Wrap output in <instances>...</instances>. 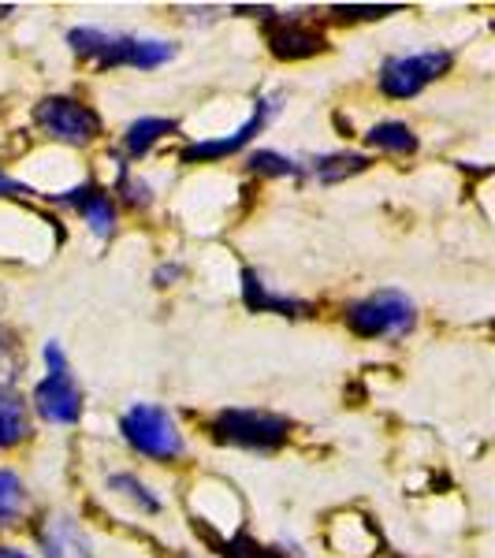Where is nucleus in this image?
I'll list each match as a JSON object with an SVG mask.
<instances>
[{"label": "nucleus", "mask_w": 495, "mask_h": 558, "mask_svg": "<svg viewBox=\"0 0 495 558\" xmlns=\"http://www.w3.org/2000/svg\"><path fill=\"white\" fill-rule=\"evenodd\" d=\"M34 120L49 138L64 142V146H89V142L101 134V120L97 112L83 101H71V97H45L34 108Z\"/></svg>", "instance_id": "obj_6"}, {"label": "nucleus", "mask_w": 495, "mask_h": 558, "mask_svg": "<svg viewBox=\"0 0 495 558\" xmlns=\"http://www.w3.org/2000/svg\"><path fill=\"white\" fill-rule=\"evenodd\" d=\"M273 112H276V97H261L254 116H250L236 134H228V138H213V142H194V146L183 149V160L191 165V160H216V157H228V153H239L261 128H265Z\"/></svg>", "instance_id": "obj_8"}, {"label": "nucleus", "mask_w": 495, "mask_h": 558, "mask_svg": "<svg viewBox=\"0 0 495 558\" xmlns=\"http://www.w3.org/2000/svg\"><path fill=\"white\" fill-rule=\"evenodd\" d=\"M31 432V417H26V402L20 399V391L0 384V451L15 447L20 439H26Z\"/></svg>", "instance_id": "obj_13"}, {"label": "nucleus", "mask_w": 495, "mask_h": 558, "mask_svg": "<svg viewBox=\"0 0 495 558\" xmlns=\"http://www.w3.org/2000/svg\"><path fill=\"white\" fill-rule=\"evenodd\" d=\"M45 365H49V376L34 391V410L45 421H52V425H75L83 417V395H79L75 380H71V368L60 343H45Z\"/></svg>", "instance_id": "obj_4"}, {"label": "nucleus", "mask_w": 495, "mask_h": 558, "mask_svg": "<svg viewBox=\"0 0 495 558\" xmlns=\"http://www.w3.org/2000/svg\"><path fill=\"white\" fill-rule=\"evenodd\" d=\"M369 168V157L362 153H331V157H321L313 160V175L324 179V183H339V179L347 175H358Z\"/></svg>", "instance_id": "obj_14"}, {"label": "nucleus", "mask_w": 495, "mask_h": 558, "mask_svg": "<svg viewBox=\"0 0 495 558\" xmlns=\"http://www.w3.org/2000/svg\"><path fill=\"white\" fill-rule=\"evenodd\" d=\"M108 488L120 492L123 499L138 502V507L146 510V514H157V510H160V499H157V495H153V492L146 488V484H142L138 476H131V473H112V476H108Z\"/></svg>", "instance_id": "obj_17"}, {"label": "nucleus", "mask_w": 495, "mask_h": 558, "mask_svg": "<svg viewBox=\"0 0 495 558\" xmlns=\"http://www.w3.org/2000/svg\"><path fill=\"white\" fill-rule=\"evenodd\" d=\"M213 436L216 444L242 447V451H280L291 436L287 417L261 410H224L213 417Z\"/></svg>", "instance_id": "obj_2"}, {"label": "nucleus", "mask_w": 495, "mask_h": 558, "mask_svg": "<svg viewBox=\"0 0 495 558\" xmlns=\"http://www.w3.org/2000/svg\"><path fill=\"white\" fill-rule=\"evenodd\" d=\"M68 41L79 57L94 60L97 68H160L176 57L172 41L131 38V34H105V31H94V26L71 31Z\"/></svg>", "instance_id": "obj_1"}, {"label": "nucleus", "mask_w": 495, "mask_h": 558, "mask_svg": "<svg viewBox=\"0 0 495 558\" xmlns=\"http://www.w3.org/2000/svg\"><path fill=\"white\" fill-rule=\"evenodd\" d=\"M38 539H41V547H45V555H49V558H94L86 533L79 529V521L68 518V514L45 518Z\"/></svg>", "instance_id": "obj_10"}, {"label": "nucleus", "mask_w": 495, "mask_h": 558, "mask_svg": "<svg viewBox=\"0 0 495 558\" xmlns=\"http://www.w3.org/2000/svg\"><path fill=\"white\" fill-rule=\"evenodd\" d=\"M250 168L261 175H302V168L294 165V160L280 157V153H268V149L254 153V157H250Z\"/></svg>", "instance_id": "obj_19"}, {"label": "nucleus", "mask_w": 495, "mask_h": 558, "mask_svg": "<svg viewBox=\"0 0 495 558\" xmlns=\"http://www.w3.org/2000/svg\"><path fill=\"white\" fill-rule=\"evenodd\" d=\"M369 146L384 149V153H413L418 149V138H413V131L407 128V123L399 120H388V123H376L373 131L365 134Z\"/></svg>", "instance_id": "obj_15"}, {"label": "nucleus", "mask_w": 495, "mask_h": 558, "mask_svg": "<svg viewBox=\"0 0 495 558\" xmlns=\"http://www.w3.org/2000/svg\"><path fill=\"white\" fill-rule=\"evenodd\" d=\"M0 558H31V555L15 551V547H0Z\"/></svg>", "instance_id": "obj_23"}, {"label": "nucleus", "mask_w": 495, "mask_h": 558, "mask_svg": "<svg viewBox=\"0 0 495 558\" xmlns=\"http://www.w3.org/2000/svg\"><path fill=\"white\" fill-rule=\"evenodd\" d=\"M23 507V481L15 473L0 470V521L20 514Z\"/></svg>", "instance_id": "obj_18"}, {"label": "nucleus", "mask_w": 495, "mask_h": 558, "mask_svg": "<svg viewBox=\"0 0 495 558\" xmlns=\"http://www.w3.org/2000/svg\"><path fill=\"white\" fill-rule=\"evenodd\" d=\"M268 45L280 60H305L313 52H321L324 45V34L313 31L310 23L302 20H273L268 23Z\"/></svg>", "instance_id": "obj_9"}, {"label": "nucleus", "mask_w": 495, "mask_h": 558, "mask_svg": "<svg viewBox=\"0 0 495 558\" xmlns=\"http://www.w3.org/2000/svg\"><path fill=\"white\" fill-rule=\"evenodd\" d=\"M224 558H280L273 547L257 544L254 536H236L228 547H224Z\"/></svg>", "instance_id": "obj_21"}, {"label": "nucleus", "mask_w": 495, "mask_h": 558, "mask_svg": "<svg viewBox=\"0 0 495 558\" xmlns=\"http://www.w3.org/2000/svg\"><path fill=\"white\" fill-rule=\"evenodd\" d=\"M120 432L138 454L176 458L179 451H183V436H179L176 421L168 417V410H160V407H146V402L131 407L128 413H123Z\"/></svg>", "instance_id": "obj_5"}, {"label": "nucleus", "mask_w": 495, "mask_h": 558, "mask_svg": "<svg viewBox=\"0 0 495 558\" xmlns=\"http://www.w3.org/2000/svg\"><path fill=\"white\" fill-rule=\"evenodd\" d=\"M242 294H246V305L254 313H280V317H302L310 313V302H299V299H287V294H273L254 268L242 272Z\"/></svg>", "instance_id": "obj_12"}, {"label": "nucleus", "mask_w": 495, "mask_h": 558, "mask_svg": "<svg viewBox=\"0 0 495 558\" xmlns=\"http://www.w3.org/2000/svg\"><path fill=\"white\" fill-rule=\"evenodd\" d=\"M176 123L172 120H138L128 128V138H123V146H128L131 157H142V153H149L153 146H157L165 134H172Z\"/></svg>", "instance_id": "obj_16"}, {"label": "nucleus", "mask_w": 495, "mask_h": 558, "mask_svg": "<svg viewBox=\"0 0 495 558\" xmlns=\"http://www.w3.org/2000/svg\"><path fill=\"white\" fill-rule=\"evenodd\" d=\"M8 350H12V343H8V336H4V331H0V357H4Z\"/></svg>", "instance_id": "obj_24"}, {"label": "nucleus", "mask_w": 495, "mask_h": 558, "mask_svg": "<svg viewBox=\"0 0 495 558\" xmlns=\"http://www.w3.org/2000/svg\"><path fill=\"white\" fill-rule=\"evenodd\" d=\"M451 68V52L428 49V52H410V57H391L381 68V89L388 97H418L428 83H436L439 75H447Z\"/></svg>", "instance_id": "obj_7"}, {"label": "nucleus", "mask_w": 495, "mask_h": 558, "mask_svg": "<svg viewBox=\"0 0 495 558\" xmlns=\"http://www.w3.org/2000/svg\"><path fill=\"white\" fill-rule=\"evenodd\" d=\"M418 324V310L402 291H376L347 310V328L362 339L407 336Z\"/></svg>", "instance_id": "obj_3"}, {"label": "nucleus", "mask_w": 495, "mask_h": 558, "mask_svg": "<svg viewBox=\"0 0 495 558\" xmlns=\"http://www.w3.org/2000/svg\"><path fill=\"white\" fill-rule=\"evenodd\" d=\"M0 194H31V186L15 183V179H8L4 172H0Z\"/></svg>", "instance_id": "obj_22"}, {"label": "nucleus", "mask_w": 495, "mask_h": 558, "mask_svg": "<svg viewBox=\"0 0 495 558\" xmlns=\"http://www.w3.org/2000/svg\"><path fill=\"white\" fill-rule=\"evenodd\" d=\"M331 12L339 20H384V15L399 12V4H336Z\"/></svg>", "instance_id": "obj_20"}, {"label": "nucleus", "mask_w": 495, "mask_h": 558, "mask_svg": "<svg viewBox=\"0 0 495 558\" xmlns=\"http://www.w3.org/2000/svg\"><path fill=\"white\" fill-rule=\"evenodd\" d=\"M57 202L71 205L75 213L86 216V223L94 228V235L108 239L116 228V209H112V197H108L101 186H79V191H64Z\"/></svg>", "instance_id": "obj_11"}]
</instances>
